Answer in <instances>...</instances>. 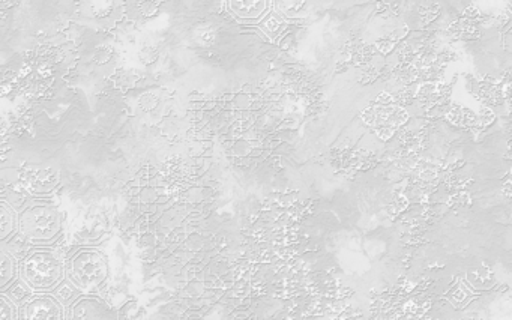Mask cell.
Here are the masks:
<instances>
[{"instance_id": "6da1fadb", "label": "cell", "mask_w": 512, "mask_h": 320, "mask_svg": "<svg viewBox=\"0 0 512 320\" xmlns=\"http://www.w3.org/2000/svg\"><path fill=\"white\" fill-rule=\"evenodd\" d=\"M214 4H169L149 23L142 59L161 88L218 95L262 82L275 56L259 32Z\"/></svg>"}, {"instance_id": "7a4b0ae2", "label": "cell", "mask_w": 512, "mask_h": 320, "mask_svg": "<svg viewBox=\"0 0 512 320\" xmlns=\"http://www.w3.org/2000/svg\"><path fill=\"white\" fill-rule=\"evenodd\" d=\"M382 178L358 176L322 200L307 221L317 259L346 286L371 290L397 272V236L389 221Z\"/></svg>"}, {"instance_id": "3957f363", "label": "cell", "mask_w": 512, "mask_h": 320, "mask_svg": "<svg viewBox=\"0 0 512 320\" xmlns=\"http://www.w3.org/2000/svg\"><path fill=\"white\" fill-rule=\"evenodd\" d=\"M67 274V266L56 251L34 248L20 263V277L29 289L47 293L58 287Z\"/></svg>"}, {"instance_id": "277c9868", "label": "cell", "mask_w": 512, "mask_h": 320, "mask_svg": "<svg viewBox=\"0 0 512 320\" xmlns=\"http://www.w3.org/2000/svg\"><path fill=\"white\" fill-rule=\"evenodd\" d=\"M62 227L61 212L46 200H32L19 215L20 232L34 244H52L61 235Z\"/></svg>"}, {"instance_id": "5b68a950", "label": "cell", "mask_w": 512, "mask_h": 320, "mask_svg": "<svg viewBox=\"0 0 512 320\" xmlns=\"http://www.w3.org/2000/svg\"><path fill=\"white\" fill-rule=\"evenodd\" d=\"M71 283L83 292H94L103 286L109 275L106 256L97 248H80L67 266Z\"/></svg>"}, {"instance_id": "8992f818", "label": "cell", "mask_w": 512, "mask_h": 320, "mask_svg": "<svg viewBox=\"0 0 512 320\" xmlns=\"http://www.w3.org/2000/svg\"><path fill=\"white\" fill-rule=\"evenodd\" d=\"M20 320H67V314L55 296L37 293L22 305Z\"/></svg>"}, {"instance_id": "52a82bcc", "label": "cell", "mask_w": 512, "mask_h": 320, "mask_svg": "<svg viewBox=\"0 0 512 320\" xmlns=\"http://www.w3.org/2000/svg\"><path fill=\"white\" fill-rule=\"evenodd\" d=\"M70 320H113V317L103 301L85 296L73 305Z\"/></svg>"}, {"instance_id": "ba28073f", "label": "cell", "mask_w": 512, "mask_h": 320, "mask_svg": "<svg viewBox=\"0 0 512 320\" xmlns=\"http://www.w3.org/2000/svg\"><path fill=\"white\" fill-rule=\"evenodd\" d=\"M19 229V215L8 203L0 202V241H7Z\"/></svg>"}, {"instance_id": "9c48e42d", "label": "cell", "mask_w": 512, "mask_h": 320, "mask_svg": "<svg viewBox=\"0 0 512 320\" xmlns=\"http://www.w3.org/2000/svg\"><path fill=\"white\" fill-rule=\"evenodd\" d=\"M20 274V265L14 256L7 251L0 250V290L7 289L11 283H14L17 275Z\"/></svg>"}, {"instance_id": "30bf717a", "label": "cell", "mask_w": 512, "mask_h": 320, "mask_svg": "<svg viewBox=\"0 0 512 320\" xmlns=\"http://www.w3.org/2000/svg\"><path fill=\"white\" fill-rule=\"evenodd\" d=\"M0 320H20L19 308L2 293H0Z\"/></svg>"}]
</instances>
